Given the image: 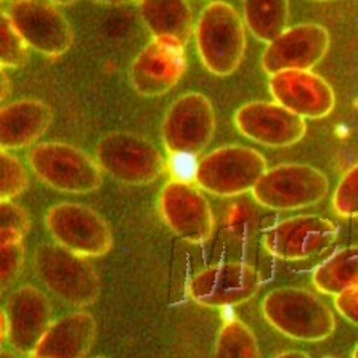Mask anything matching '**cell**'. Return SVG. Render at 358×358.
I'll use <instances>...</instances> for the list:
<instances>
[{"instance_id": "cell-1", "label": "cell", "mask_w": 358, "mask_h": 358, "mask_svg": "<svg viewBox=\"0 0 358 358\" xmlns=\"http://www.w3.org/2000/svg\"><path fill=\"white\" fill-rule=\"evenodd\" d=\"M244 21L233 5L215 0L206 5L194 26L198 55L204 68L225 78L240 68L246 52Z\"/></svg>"}, {"instance_id": "cell-2", "label": "cell", "mask_w": 358, "mask_h": 358, "mask_svg": "<svg viewBox=\"0 0 358 358\" xmlns=\"http://www.w3.org/2000/svg\"><path fill=\"white\" fill-rule=\"evenodd\" d=\"M262 313L286 338L320 343L333 336L336 320L331 308L313 292L302 287H278L262 301Z\"/></svg>"}, {"instance_id": "cell-3", "label": "cell", "mask_w": 358, "mask_h": 358, "mask_svg": "<svg viewBox=\"0 0 358 358\" xmlns=\"http://www.w3.org/2000/svg\"><path fill=\"white\" fill-rule=\"evenodd\" d=\"M34 272L53 296L73 307H89L99 299L101 283L94 265L58 243H42L34 251Z\"/></svg>"}, {"instance_id": "cell-4", "label": "cell", "mask_w": 358, "mask_h": 358, "mask_svg": "<svg viewBox=\"0 0 358 358\" xmlns=\"http://www.w3.org/2000/svg\"><path fill=\"white\" fill-rule=\"evenodd\" d=\"M29 167L43 185L68 194H87L103 183L99 161L63 142L37 143L28 155Z\"/></svg>"}, {"instance_id": "cell-5", "label": "cell", "mask_w": 358, "mask_h": 358, "mask_svg": "<svg viewBox=\"0 0 358 358\" xmlns=\"http://www.w3.org/2000/svg\"><path fill=\"white\" fill-rule=\"evenodd\" d=\"M95 156L103 172L126 185H150L167 169V161L155 143L124 130L103 135Z\"/></svg>"}, {"instance_id": "cell-6", "label": "cell", "mask_w": 358, "mask_h": 358, "mask_svg": "<svg viewBox=\"0 0 358 358\" xmlns=\"http://www.w3.org/2000/svg\"><path fill=\"white\" fill-rule=\"evenodd\" d=\"M267 161L254 148L222 146L199 159L196 185L219 198H233L252 192L267 172Z\"/></svg>"}, {"instance_id": "cell-7", "label": "cell", "mask_w": 358, "mask_h": 358, "mask_svg": "<svg viewBox=\"0 0 358 358\" xmlns=\"http://www.w3.org/2000/svg\"><path fill=\"white\" fill-rule=\"evenodd\" d=\"M53 241L80 257H101L113 249L115 238L108 220L79 203H58L45 214Z\"/></svg>"}, {"instance_id": "cell-8", "label": "cell", "mask_w": 358, "mask_h": 358, "mask_svg": "<svg viewBox=\"0 0 358 358\" xmlns=\"http://www.w3.org/2000/svg\"><path fill=\"white\" fill-rule=\"evenodd\" d=\"M329 189L327 176L308 164L272 167L252 189L260 206L273 210H296L318 204Z\"/></svg>"}, {"instance_id": "cell-9", "label": "cell", "mask_w": 358, "mask_h": 358, "mask_svg": "<svg viewBox=\"0 0 358 358\" xmlns=\"http://www.w3.org/2000/svg\"><path fill=\"white\" fill-rule=\"evenodd\" d=\"M217 121L214 106L199 92L182 95L169 106L162 121V145L167 155H199L213 142Z\"/></svg>"}, {"instance_id": "cell-10", "label": "cell", "mask_w": 358, "mask_h": 358, "mask_svg": "<svg viewBox=\"0 0 358 358\" xmlns=\"http://www.w3.org/2000/svg\"><path fill=\"white\" fill-rule=\"evenodd\" d=\"M26 43L48 58H58L71 48V23L50 0H13L5 10Z\"/></svg>"}, {"instance_id": "cell-11", "label": "cell", "mask_w": 358, "mask_h": 358, "mask_svg": "<svg viewBox=\"0 0 358 358\" xmlns=\"http://www.w3.org/2000/svg\"><path fill=\"white\" fill-rule=\"evenodd\" d=\"M338 233V225L324 217L296 215L270 227L262 236V246L275 259L296 262L327 251Z\"/></svg>"}, {"instance_id": "cell-12", "label": "cell", "mask_w": 358, "mask_h": 358, "mask_svg": "<svg viewBox=\"0 0 358 358\" xmlns=\"http://www.w3.org/2000/svg\"><path fill=\"white\" fill-rule=\"evenodd\" d=\"M159 213L173 235L192 244L213 238L215 220L209 201L189 182H167L159 194Z\"/></svg>"}, {"instance_id": "cell-13", "label": "cell", "mask_w": 358, "mask_h": 358, "mask_svg": "<svg viewBox=\"0 0 358 358\" xmlns=\"http://www.w3.org/2000/svg\"><path fill=\"white\" fill-rule=\"evenodd\" d=\"M262 286V276L252 265L227 262L201 270L189 281L188 294L203 307L222 308L248 302Z\"/></svg>"}, {"instance_id": "cell-14", "label": "cell", "mask_w": 358, "mask_h": 358, "mask_svg": "<svg viewBox=\"0 0 358 358\" xmlns=\"http://www.w3.org/2000/svg\"><path fill=\"white\" fill-rule=\"evenodd\" d=\"M187 71L185 43L176 37H153L130 66V83L142 96L172 90Z\"/></svg>"}, {"instance_id": "cell-15", "label": "cell", "mask_w": 358, "mask_h": 358, "mask_svg": "<svg viewBox=\"0 0 358 358\" xmlns=\"http://www.w3.org/2000/svg\"><path fill=\"white\" fill-rule=\"evenodd\" d=\"M329 45V32L324 26L317 23L292 26L267 43L262 68L268 76L281 71H312L327 57Z\"/></svg>"}, {"instance_id": "cell-16", "label": "cell", "mask_w": 358, "mask_h": 358, "mask_svg": "<svg viewBox=\"0 0 358 358\" xmlns=\"http://www.w3.org/2000/svg\"><path fill=\"white\" fill-rule=\"evenodd\" d=\"M235 126L243 137L270 148L299 143L307 134L306 119L276 101H249L235 113Z\"/></svg>"}, {"instance_id": "cell-17", "label": "cell", "mask_w": 358, "mask_h": 358, "mask_svg": "<svg viewBox=\"0 0 358 358\" xmlns=\"http://www.w3.org/2000/svg\"><path fill=\"white\" fill-rule=\"evenodd\" d=\"M10 322L8 344L21 355H34L37 345L50 328L52 303L39 287L20 286L5 303Z\"/></svg>"}, {"instance_id": "cell-18", "label": "cell", "mask_w": 358, "mask_h": 358, "mask_svg": "<svg viewBox=\"0 0 358 358\" xmlns=\"http://www.w3.org/2000/svg\"><path fill=\"white\" fill-rule=\"evenodd\" d=\"M268 90L276 103L303 119H323L336 106L333 87L312 71H281L270 76Z\"/></svg>"}, {"instance_id": "cell-19", "label": "cell", "mask_w": 358, "mask_h": 358, "mask_svg": "<svg viewBox=\"0 0 358 358\" xmlns=\"http://www.w3.org/2000/svg\"><path fill=\"white\" fill-rule=\"evenodd\" d=\"M53 121V110L47 103L24 99L3 105L0 110V148L23 150L36 143Z\"/></svg>"}, {"instance_id": "cell-20", "label": "cell", "mask_w": 358, "mask_h": 358, "mask_svg": "<svg viewBox=\"0 0 358 358\" xmlns=\"http://www.w3.org/2000/svg\"><path fill=\"white\" fill-rule=\"evenodd\" d=\"M95 338V318L84 310L73 312L50 324L32 357L85 358Z\"/></svg>"}, {"instance_id": "cell-21", "label": "cell", "mask_w": 358, "mask_h": 358, "mask_svg": "<svg viewBox=\"0 0 358 358\" xmlns=\"http://www.w3.org/2000/svg\"><path fill=\"white\" fill-rule=\"evenodd\" d=\"M142 20L153 37L171 36L187 43L194 32L188 0H138Z\"/></svg>"}, {"instance_id": "cell-22", "label": "cell", "mask_w": 358, "mask_h": 358, "mask_svg": "<svg viewBox=\"0 0 358 358\" xmlns=\"http://www.w3.org/2000/svg\"><path fill=\"white\" fill-rule=\"evenodd\" d=\"M313 285L324 296H339L358 286V246L339 249L313 272Z\"/></svg>"}, {"instance_id": "cell-23", "label": "cell", "mask_w": 358, "mask_h": 358, "mask_svg": "<svg viewBox=\"0 0 358 358\" xmlns=\"http://www.w3.org/2000/svg\"><path fill=\"white\" fill-rule=\"evenodd\" d=\"M243 18L246 28L260 42L270 43L287 29V0H243Z\"/></svg>"}, {"instance_id": "cell-24", "label": "cell", "mask_w": 358, "mask_h": 358, "mask_svg": "<svg viewBox=\"0 0 358 358\" xmlns=\"http://www.w3.org/2000/svg\"><path fill=\"white\" fill-rule=\"evenodd\" d=\"M214 358H260L256 334L246 323L230 320L217 336Z\"/></svg>"}, {"instance_id": "cell-25", "label": "cell", "mask_w": 358, "mask_h": 358, "mask_svg": "<svg viewBox=\"0 0 358 358\" xmlns=\"http://www.w3.org/2000/svg\"><path fill=\"white\" fill-rule=\"evenodd\" d=\"M24 235L10 229H0V278H2V291L18 280L21 270L24 267Z\"/></svg>"}, {"instance_id": "cell-26", "label": "cell", "mask_w": 358, "mask_h": 358, "mask_svg": "<svg viewBox=\"0 0 358 358\" xmlns=\"http://www.w3.org/2000/svg\"><path fill=\"white\" fill-rule=\"evenodd\" d=\"M29 45L10 20L7 12L0 15V66L23 68L29 59Z\"/></svg>"}, {"instance_id": "cell-27", "label": "cell", "mask_w": 358, "mask_h": 358, "mask_svg": "<svg viewBox=\"0 0 358 358\" xmlns=\"http://www.w3.org/2000/svg\"><path fill=\"white\" fill-rule=\"evenodd\" d=\"M29 187V176L24 166L10 151L0 153V199L12 201Z\"/></svg>"}, {"instance_id": "cell-28", "label": "cell", "mask_w": 358, "mask_h": 358, "mask_svg": "<svg viewBox=\"0 0 358 358\" xmlns=\"http://www.w3.org/2000/svg\"><path fill=\"white\" fill-rule=\"evenodd\" d=\"M334 213L344 219H355L358 217V164L350 167L333 194Z\"/></svg>"}, {"instance_id": "cell-29", "label": "cell", "mask_w": 358, "mask_h": 358, "mask_svg": "<svg viewBox=\"0 0 358 358\" xmlns=\"http://www.w3.org/2000/svg\"><path fill=\"white\" fill-rule=\"evenodd\" d=\"M0 229L15 230L26 236L31 230L29 214L13 201H2L0 203Z\"/></svg>"}, {"instance_id": "cell-30", "label": "cell", "mask_w": 358, "mask_h": 358, "mask_svg": "<svg viewBox=\"0 0 358 358\" xmlns=\"http://www.w3.org/2000/svg\"><path fill=\"white\" fill-rule=\"evenodd\" d=\"M171 161L167 162V167L173 173V180H182V182H189L196 180V172H198V164L196 155L189 153H177V155H169Z\"/></svg>"}, {"instance_id": "cell-31", "label": "cell", "mask_w": 358, "mask_h": 358, "mask_svg": "<svg viewBox=\"0 0 358 358\" xmlns=\"http://www.w3.org/2000/svg\"><path fill=\"white\" fill-rule=\"evenodd\" d=\"M334 307L341 313V317H344L347 322L358 327V286L336 296Z\"/></svg>"}, {"instance_id": "cell-32", "label": "cell", "mask_w": 358, "mask_h": 358, "mask_svg": "<svg viewBox=\"0 0 358 358\" xmlns=\"http://www.w3.org/2000/svg\"><path fill=\"white\" fill-rule=\"evenodd\" d=\"M0 90H2L0 92V100L2 101L7 100V96L12 94V80H10L3 68L2 71H0Z\"/></svg>"}, {"instance_id": "cell-33", "label": "cell", "mask_w": 358, "mask_h": 358, "mask_svg": "<svg viewBox=\"0 0 358 358\" xmlns=\"http://www.w3.org/2000/svg\"><path fill=\"white\" fill-rule=\"evenodd\" d=\"M0 318H2V323H0V333H2V341H8V333H10V322L7 317V312L2 308V313H0Z\"/></svg>"}, {"instance_id": "cell-34", "label": "cell", "mask_w": 358, "mask_h": 358, "mask_svg": "<svg viewBox=\"0 0 358 358\" xmlns=\"http://www.w3.org/2000/svg\"><path fill=\"white\" fill-rule=\"evenodd\" d=\"M273 358H310V355L306 354V352H302V350H287V352H283V354L276 355Z\"/></svg>"}, {"instance_id": "cell-35", "label": "cell", "mask_w": 358, "mask_h": 358, "mask_svg": "<svg viewBox=\"0 0 358 358\" xmlns=\"http://www.w3.org/2000/svg\"><path fill=\"white\" fill-rule=\"evenodd\" d=\"M96 3H103V5H124V3H130L134 0H94Z\"/></svg>"}, {"instance_id": "cell-36", "label": "cell", "mask_w": 358, "mask_h": 358, "mask_svg": "<svg viewBox=\"0 0 358 358\" xmlns=\"http://www.w3.org/2000/svg\"><path fill=\"white\" fill-rule=\"evenodd\" d=\"M50 2L55 5H59V7H68V5L78 2V0H50Z\"/></svg>"}, {"instance_id": "cell-37", "label": "cell", "mask_w": 358, "mask_h": 358, "mask_svg": "<svg viewBox=\"0 0 358 358\" xmlns=\"http://www.w3.org/2000/svg\"><path fill=\"white\" fill-rule=\"evenodd\" d=\"M0 358H16L13 355V352H10L7 349H2V352H0Z\"/></svg>"}, {"instance_id": "cell-38", "label": "cell", "mask_w": 358, "mask_h": 358, "mask_svg": "<svg viewBox=\"0 0 358 358\" xmlns=\"http://www.w3.org/2000/svg\"><path fill=\"white\" fill-rule=\"evenodd\" d=\"M352 358H358V344H357V347L354 349V352H352Z\"/></svg>"}, {"instance_id": "cell-39", "label": "cell", "mask_w": 358, "mask_h": 358, "mask_svg": "<svg viewBox=\"0 0 358 358\" xmlns=\"http://www.w3.org/2000/svg\"><path fill=\"white\" fill-rule=\"evenodd\" d=\"M315 2H331V0H315Z\"/></svg>"}, {"instance_id": "cell-40", "label": "cell", "mask_w": 358, "mask_h": 358, "mask_svg": "<svg viewBox=\"0 0 358 358\" xmlns=\"http://www.w3.org/2000/svg\"><path fill=\"white\" fill-rule=\"evenodd\" d=\"M323 358H339V357H323Z\"/></svg>"}, {"instance_id": "cell-41", "label": "cell", "mask_w": 358, "mask_h": 358, "mask_svg": "<svg viewBox=\"0 0 358 358\" xmlns=\"http://www.w3.org/2000/svg\"><path fill=\"white\" fill-rule=\"evenodd\" d=\"M94 358H108V357H94Z\"/></svg>"}, {"instance_id": "cell-42", "label": "cell", "mask_w": 358, "mask_h": 358, "mask_svg": "<svg viewBox=\"0 0 358 358\" xmlns=\"http://www.w3.org/2000/svg\"><path fill=\"white\" fill-rule=\"evenodd\" d=\"M31 358H41V357H31Z\"/></svg>"}, {"instance_id": "cell-43", "label": "cell", "mask_w": 358, "mask_h": 358, "mask_svg": "<svg viewBox=\"0 0 358 358\" xmlns=\"http://www.w3.org/2000/svg\"><path fill=\"white\" fill-rule=\"evenodd\" d=\"M2 2H5V0H2Z\"/></svg>"}]
</instances>
